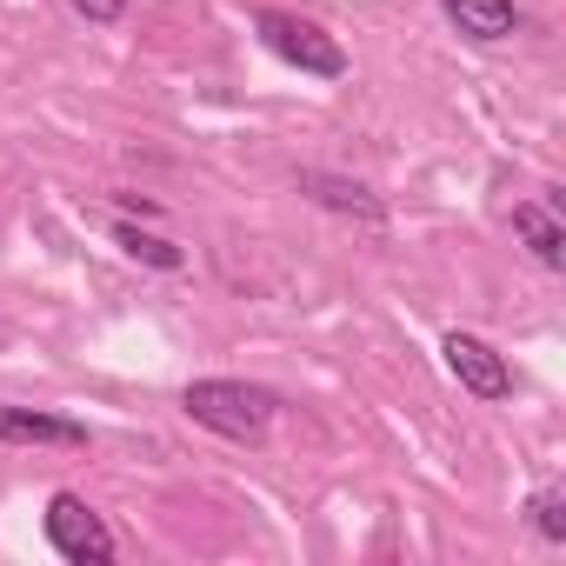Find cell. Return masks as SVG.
Wrapping results in <instances>:
<instances>
[{
    "mask_svg": "<svg viewBox=\"0 0 566 566\" xmlns=\"http://www.w3.org/2000/svg\"><path fill=\"white\" fill-rule=\"evenodd\" d=\"M301 193H307V200H321L327 213L360 220V227H387V200H380V193H367L360 180H340V174H301Z\"/></svg>",
    "mask_w": 566,
    "mask_h": 566,
    "instance_id": "5b68a950",
    "label": "cell"
},
{
    "mask_svg": "<svg viewBox=\"0 0 566 566\" xmlns=\"http://www.w3.org/2000/svg\"><path fill=\"white\" fill-rule=\"evenodd\" d=\"M48 546L61 559H74V566H107L114 559V533L81 493H54L48 500Z\"/></svg>",
    "mask_w": 566,
    "mask_h": 566,
    "instance_id": "3957f363",
    "label": "cell"
},
{
    "mask_svg": "<svg viewBox=\"0 0 566 566\" xmlns=\"http://www.w3.org/2000/svg\"><path fill=\"white\" fill-rule=\"evenodd\" d=\"M0 440L8 447H87V427L61 413H34V407H0Z\"/></svg>",
    "mask_w": 566,
    "mask_h": 566,
    "instance_id": "8992f818",
    "label": "cell"
},
{
    "mask_svg": "<svg viewBox=\"0 0 566 566\" xmlns=\"http://www.w3.org/2000/svg\"><path fill=\"white\" fill-rule=\"evenodd\" d=\"M440 354H447V374H453L473 400H506V394H513V367H506L480 334H447Z\"/></svg>",
    "mask_w": 566,
    "mask_h": 566,
    "instance_id": "277c9868",
    "label": "cell"
},
{
    "mask_svg": "<svg viewBox=\"0 0 566 566\" xmlns=\"http://www.w3.org/2000/svg\"><path fill=\"white\" fill-rule=\"evenodd\" d=\"M513 233L533 247V260H539V266H553V273L566 266V227L553 220V207H546V200H520V207H513Z\"/></svg>",
    "mask_w": 566,
    "mask_h": 566,
    "instance_id": "ba28073f",
    "label": "cell"
},
{
    "mask_svg": "<svg viewBox=\"0 0 566 566\" xmlns=\"http://www.w3.org/2000/svg\"><path fill=\"white\" fill-rule=\"evenodd\" d=\"M114 240H120V247H127L134 260H147V266H160V273H180V266H187V253H180L174 240H160V233H140L134 220H120V227H114Z\"/></svg>",
    "mask_w": 566,
    "mask_h": 566,
    "instance_id": "9c48e42d",
    "label": "cell"
},
{
    "mask_svg": "<svg viewBox=\"0 0 566 566\" xmlns=\"http://www.w3.org/2000/svg\"><path fill=\"white\" fill-rule=\"evenodd\" d=\"M526 520H533V533H539L546 546H566V493H559V486H539V493L526 500Z\"/></svg>",
    "mask_w": 566,
    "mask_h": 566,
    "instance_id": "30bf717a",
    "label": "cell"
},
{
    "mask_svg": "<svg viewBox=\"0 0 566 566\" xmlns=\"http://www.w3.org/2000/svg\"><path fill=\"white\" fill-rule=\"evenodd\" d=\"M253 28H260V41H266L280 61H294L301 74H321V81H340V74H347V54H340V41H334L327 28L301 21V14H280V8H266V14H253Z\"/></svg>",
    "mask_w": 566,
    "mask_h": 566,
    "instance_id": "7a4b0ae2",
    "label": "cell"
},
{
    "mask_svg": "<svg viewBox=\"0 0 566 566\" xmlns=\"http://www.w3.org/2000/svg\"><path fill=\"white\" fill-rule=\"evenodd\" d=\"M447 21L467 34V41H513L520 34V8L513 0H440Z\"/></svg>",
    "mask_w": 566,
    "mask_h": 566,
    "instance_id": "52a82bcc",
    "label": "cell"
},
{
    "mask_svg": "<svg viewBox=\"0 0 566 566\" xmlns=\"http://www.w3.org/2000/svg\"><path fill=\"white\" fill-rule=\"evenodd\" d=\"M74 14H87V21H101V28H107V21H120V14H127V0H74Z\"/></svg>",
    "mask_w": 566,
    "mask_h": 566,
    "instance_id": "8fae6325",
    "label": "cell"
},
{
    "mask_svg": "<svg viewBox=\"0 0 566 566\" xmlns=\"http://www.w3.org/2000/svg\"><path fill=\"white\" fill-rule=\"evenodd\" d=\"M180 407L207 427V433H220V440H260L266 427H273V394L266 387H253V380H193L187 394H180Z\"/></svg>",
    "mask_w": 566,
    "mask_h": 566,
    "instance_id": "6da1fadb",
    "label": "cell"
}]
</instances>
